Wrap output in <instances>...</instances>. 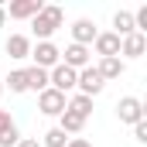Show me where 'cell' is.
<instances>
[{"label": "cell", "instance_id": "1", "mask_svg": "<svg viewBox=\"0 0 147 147\" xmlns=\"http://www.w3.org/2000/svg\"><path fill=\"white\" fill-rule=\"evenodd\" d=\"M62 21H65L62 7H55V3H45V7L38 10L34 17H31V28H34V34L41 38V41H48V38H51L58 28H62Z\"/></svg>", "mask_w": 147, "mask_h": 147}, {"label": "cell", "instance_id": "2", "mask_svg": "<svg viewBox=\"0 0 147 147\" xmlns=\"http://www.w3.org/2000/svg\"><path fill=\"white\" fill-rule=\"evenodd\" d=\"M103 86H106V82H103V75L96 72V65H86L82 72L75 75V89H79V96H89V99H92V96L103 92Z\"/></svg>", "mask_w": 147, "mask_h": 147}, {"label": "cell", "instance_id": "3", "mask_svg": "<svg viewBox=\"0 0 147 147\" xmlns=\"http://www.w3.org/2000/svg\"><path fill=\"white\" fill-rule=\"evenodd\" d=\"M31 58H34L38 69H45V72H51L58 62H62V51L51 45V41H38L34 48H31Z\"/></svg>", "mask_w": 147, "mask_h": 147}, {"label": "cell", "instance_id": "4", "mask_svg": "<svg viewBox=\"0 0 147 147\" xmlns=\"http://www.w3.org/2000/svg\"><path fill=\"white\" fill-rule=\"evenodd\" d=\"M65 106H69V99L58 92V89H45V92H38V110L45 113V116H62L65 113Z\"/></svg>", "mask_w": 147, "mask_h": 147}, {"label": "cell", "instance_id": "5", "mask_svg": "<svg viewBox=\"0 0 147 147\" xmlns=\"http://www.w3.org/2000/svg\"><path fill=\"white\" fill-rule=\"evenodd\" d=\"M116 116H120V123H140L144 120V103L137 99V96H123L120 103H116Z\"/></svg>", "mask_w": 147, "mask_h": 147}, {"label": "cell", "instance_id": "6", "mask_svg": "<svg viewBox=\"0 0 147 147\" xmlns=\"http://www.w3.org/2000/svg\"><path fill=\"white\" fill-rule=\"evenodd\" d=\"M75 75H79V72H72L69 65H62V62H58V65L48 72V86H51V89H58V92L65 96L69 89H75Z\"/></svg>", "mask_w": 147, "mask_h": 147}, {"label": "cell", "instance_id": "7", "mask_svg": "<svg viewBox=\"0 0 147 147\" xmlns=\"http://www.w3.org/2000/svg\"><path fill=\"white\" fill-rule=\"evenodd\" d=\"M41 7H45L41 0H14L10 7H3V14H7L10 21H31Z\"/></svg>", "mask_w": 147, "mask_h": 147}, {"label": "cell", "instance_id": "8", "mask_svg": "<svg viewBox=\"0 0 147 147\" xmlns=\"http://www.w3.org/2000/svg\"><path fill=\"white\" fill-rule=\"evenodd\" d=\"M96 34H99V31H96V24H92L89 17H79V21L72 24V45H82V48H89V45L96 41Z\"/></svg>", "mask_w": 147, "mask_h": 147}, {"label": "cell", "instance_id": "9", "mask_svg": "<svg viewBox=\"0 0 147 147\" xmlns=\"http://www.w3.org/2000/svg\"><path fill=\"white\" fill-rule=\"evenodd\" d=\"M92 48H96V55H99V58H120V38L113 34V31H103V34H96Z\"/></svg>", "mask_w": 147, "mask_h": 147}, {"label": "cell", "instance_id": "10", "mask_svg": "<svg viewBox=\"0 0 147 147\" xmlns=\"http://www.w3.org/2000/svg\"><path fill=\"white\" fill-rule=\"evenodd\" d=\"M21 134H17V123L7 110H0V147H17Z\"/></svg>", "mask_w": 147, "mask_h": 147}, {"label": "cell", "instance_id": "11", "mask_svg": "<svg viewBox=\"0 0 147 147\" xmlns=\"http://www.w3.org/2000/svg\"><path fill=\"white\" fill-rule=\"evenodd\" d=\"M62 55H65V62H62V65H69L72 72H82V69L89 65V55H92V51H89V48H82V45H69Z\"/></svg>", "mask_w": 147, "mask_h": 147}, {"label": "cell", "instance_id": "12", "mask_svg": "<svg viewBox=\"0 0 147 147\" xmlns=\"http://www.w3.org/2000/svg\"><path fill=\"white\" fill-rule=\"evenodd\" d=\"M144 48H147V34H140V31L120 38V55H127V58H140Z\"/></svg>", "mask_w": 147, "mask_h": 147}, {"label": "cell", "instance_id": "13", "mask_svg": "<svg viewBox=\"0 0 147 147\" xmlns=\"http://www.w3.org/2000/svg\"><path fill=\"white\" fill-rule=\"evenodd\" d=\"M7 55L17 58V62L21 58H31V38L28 34H10L7 38Z\"/></svg>", "mask_w": 147, "mask_h": 147}, {"label": "cell", "instance_id": "14", "mask_svg": "<svg viewBox=\"0 0 147 147\" xmlns=\"http://www.w3.org/2000/svg\"><path fill=\"white\" fill-rule=\"evenodd\" d=\"M96 72L103 75V82H110V79H120V75H123V58H99Z\"/></svg>", "mask_w": 147, "mask_h": 147}, {"label": "cell", "instance_id": "15", "mask_svg": "<svg viewBox=\"0 0 147 147\" xmlns=\"http://www.w3.org/2000/svg\"><path fill=\"white\" fill-rule=\"evenodd\" d=\"M113 28H116V31H113L116 38L134 34V31H137V28H134V14H130V10H116V14H113Z\"/></svg>", "mask_w": 147, "mask_h": 147}, {"label": "cell", "instance_id": "16", "mask_svg": "<svg viewBox=\"0 0 147 147\" xmlns=\"http://www.w3.org/2000/svg\"><path fill=\"white\" fill-rule=\"evenodd\" d=\"M24 79H28V89H34V92H45V89H48V72L38 69V65L24 69Z\"/></svg>", "mask_w": 147, "mask_h": 147}, {"label": "cell", "instance_id": "17", "mask_svg": "<svg viewBox=\"0 0 147 147\" xmlns=\"http://www.w3.org/2000/svg\"><path fill=\"white\" fill-rule=\"evenodd\" d=\"M65 110H69V113H75L79 120H89V116H92V99H89V96H72Z\"/></svg>", "mask_w": 147, "mask_h": 147}, {"label": "cell", "instance_id": "18", "mask_svg": "<svg viewBox=\"0 0 147 147\" xmlns=\"http://www.w3.org/2000/svg\"><path fill=\"white\" fill-rule=\"evenodd\" d=\"M82 127H86V120H79V116H75V113H69V110L58 116V130H62V134H79Z\"/></svg>", "mask_w": 147, "mask_h": 147}, {"label": "cell", "instance_id": "19", "mask_svg": "<svg viewBox=\"0 0 147 147\" xmlns=\"http://www.w3.org/2000/svg\"><path fill=\"white\" fill-rule=\"evenodd\" d=\"M65 144H69V134H62L58 127H51L45 134V140H41V147H65Z\"/></svg>", "mask_w": 147, "mask_h": 147}, {"label": "cell", "instance_id": "20", "mask_svg": "<svg viewBox=\"0 0 147 147\" xmlns=\"http://www.w3.org/2000/svg\"><path fill=\"white\" fill-rule=\"evenodd\" d=\"M7 86H10V92H28V79H24V69H17V72H10L3 79Z\"/></svg>", "mask_w": 147, "mask_h": 147}, {"label": "cell", "instance_id": "21", "mask_svg": "<svg viewBox=\"0 0 147 147\" xmlns=\"http://www.w3.org/2000/svg\"><path fill=\"white\" fill-rule=\"evenodd\" d=\"M134 137H137L140 144H147V120H140V123H134Z\"/></svg>", "mask_w": 147, "mask_h": 147}, {"label": "cell", "instance_id": "22", "mask_svg": "<svg viewBox=\"0 0 147 147\" xmlns=\"http://www.w3.org/2000/svg\"><path fill=\"white\" fill-rule=\"evenodd\" d=\"M65 147H92V144H89L86 137H72V140H69V144H65Z\"/></svg>", "mask_w": 147, "mask_h": 147}, {"label": "cell", "instance_id": "23", "mask_svg": "<svg viewBox=\"0 0 147 147\" xmlns=\"http://www.w3.org/2000/svg\"><path fill=\"white\" fill-rule=\"evenodd\" d=\"M17 147H41V144H38L34 137H21V140H17Z\"/></svg>", "mask_w": 147, "mask_h": 147}, {"label": "cell", "instance_id": "24", "mask_svg": "<svg viewBox=\"0 0 147 147\" xmlns=\"http://www.w3.org/2000/svg\"><path fill=\"white\" fill-rule=\"evenodd\" d=\"M3 21H7V14H3V3H0V28H3Z\"/></svg>", "mask_w": 147, "mask_h": 147}, {"label": "cell", "instance_id": "25", "mask_svg": "<svg viewBox=\"0 0 147 147\" xmlns=\"http://www.w3.org/2000/svg\"><path fill=\"white\" fill-rule=\"evenodd\" d=\"M0 96H3V82H0Z\"/></svg>", "mask_w": 147, "mask_h": 147}]
</instances>
